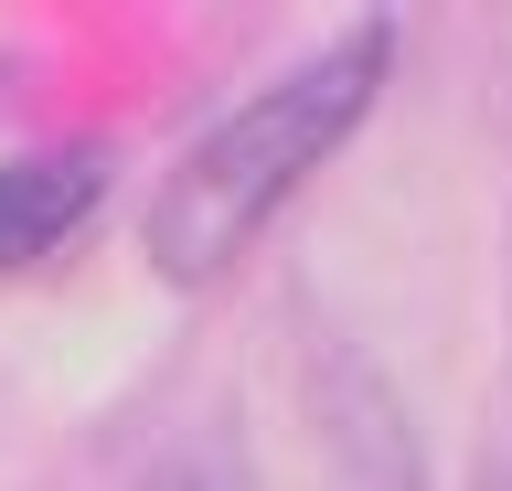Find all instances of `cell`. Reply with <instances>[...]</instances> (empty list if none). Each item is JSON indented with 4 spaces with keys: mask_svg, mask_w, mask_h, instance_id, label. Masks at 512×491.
Here are the masks:
<instances>
[{
    "mask_svg": "<svg viewBox=\"0 0 512 491\" xmlns=\"http://www.w3.org/2000/svg\"><path fill=\"white\" fill-rule=\"evenodd\" d=\"M150 491H203V481H182V470H160V481H150Z\"/></svg>",
    "mask_w": 512,
    "mask_h": 491,
    "instance_id": "cell-3",
    "label": "cell"
},
{
    "mask_svg": "<svg viewBox=\"0 0 512 491\" xmlns=\"http://www.w3.org/2000/svg\"><path fill=\"white\" fill-rule=\"evenodd\" d=\"M480 491H512V470H491V481H480Z\"/></svg>",
    "mask_w": 512,
    "mask_h": 491,
    "instance_id": "cell-4",
    "label": "cell"
},
{
    "mask_svg": "<svg viewBox=\"0 0 512 491\" xmlns=\"http://www.w3.org/2000/svg\"><path fill=\"white\" fill-rule=\"evenodd\" d=\"M107 193V150H22V161H0V278L11 267H43L64 235L96 214Z\"/></svg>",
    "mask_w": 512,
    "mask_h": 491,
    "instance_id": "cell-2",
    "label": "cell"
},
{
    "mask_svg": "<svg viewBox=\"0 0 512 491\" xmlns=\"http://www.w3.org/2000/svg\"><path fill=\"white\" fill-rule=\"evenodd\" d=\"M384 75H395V22L374 11L363 33L320 43L299 75L256 86L235 118H214L182 161L160 171V193H150V225H139L150 267L171 278V289H214L224 267L278 225V203L299 193L363 118H374Z\"/></svg>",
    "mask_w": 512,
    "mask_h": 491,
    "instance_id": "cell-1",
    "label": "cell"
}]
</instances>
